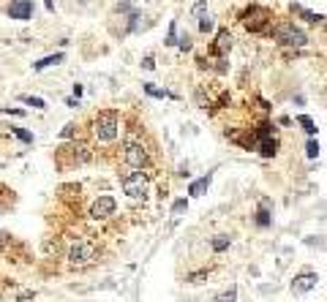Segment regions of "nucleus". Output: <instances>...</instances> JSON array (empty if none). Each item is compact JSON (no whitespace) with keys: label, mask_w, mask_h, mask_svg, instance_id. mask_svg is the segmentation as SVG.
Instances as JSON below:
<instances>
[{"label":"nucleus","mask_w":327,"mask_h":302,"mask_svg":"<svg viewBox=\"0 0 327 302\" xmlns=\"http://www.w3.org/2000/svg\"><path fill=\"white\" fill-rule=\"evenodd\" d=\"M204 11H207V3H196V6L191 8V14H194L196 19H202V17H204Z\"/></svg>","instance_id":"nucleus-22"},{"label":"nucleus","mask_w":327,"mask_h":302,"mask_svg":"<svg viewBox=\"0 0 327 302\" xmlns=\"http://www.w3.org/2000/svg\"><path fill=\"white\" fill-rule=\"evenodd\" d=\"M68 150H71V147H60V150H58V158L63 161V155L68 153ZM82 161H88V153H74V155H71V164H82Z\"/></svg>","instance_id":"nucleus-17"},{"label":"nucleus","mask_w":327,"mask_h":302,"mask_svg":"<svg viewBox=\"0 0 327 302\" xmlns=\"http://www.w3.org/2000/svg\"><path fill=\"white\" fill-rule=\"evenodd\" d=\"M305 155H308V158H316V155H319V144H316L314 139H311V142L305 144Z\"/></svg>","instance_id":"nucleus-21"},{"label":"nucleus","mask_w":327,"mask_h":302,"mask_svg":"<svg viewBox=\"0 0 327 302\" xmlns=\"http://www.w3.org/2000/svg\"><path fill=\"white\" fill-rule=\"evenodd\" d=\"M96 253H98V248H96V243H76L74 248L68 250V261L74 267H82V264H88V261L96 259Z\"/></svg>","instance_id":"nucleus-6"},{"label":"nucleus","mask_w":327,"mask_h":302,"mask_svg":"<svg viewBox=\"0 0 327 302\" xmlns=\"http://www.w3.org/2000/svg\"><path fill=\"white\" fill-rule=\"evenodd\" d=\"M199 30H202V33H210V30H213V17L204 14V17L199 19Z\"/></svg>","instance_id":"nucleus-20"},{"label":"nucleus","mask_w":327,"mask_h":302,"mask_svg":"<svg viewBox=\"0 0 327 302\" xmlns=\"http://www.w3.org/2000/svg\"><path fill=\"white\" fill-rule=\"evenodd\" d=\"M6 14L11 19L28 22V19H33V0H11V6L6 8Z\"/></svg>","instance_id":"nucleus-8"},{"label":"nucleus","mask_w":327,"mask_h":302,"mask_svg":"<svg viewBox=\"0 0 327 302\" xmlns=\"http://www.w3.org/2000/svg\"><path fill=\"white\" fill-rule=\"evenodd\" d=\"M270 33H273V38L278 44H284V47H305V41H308L303 30L294 27L292 22H278Z\"/></svg>","instance_id":"nucleus-3"},{"label":"nucleus","mask_w":327,"mask_h":302,"mask_svg":"<svg viewBox=\"0 0 327 302\" xmlns=\"http://www.w3.org/2000/svg\"><path fill=\"white\" fill-rule=\"evenodd\" d=\"M123 193H129L131 199H142L147 193V177L142 172H129L123 174Z\"/></svg>","instance_id":"nucleus-4"},{"label":"nucleus","mask_w":327,"mask_h":302,"mask_svg":"<svg viewBox=\"0 0 327 302\" xmlns=\"http://www.w3.org/2000/svg\"><path fill=\"white\" fill-rule=\"evenodd\" d=\"M316 283H319L316 273H311V270H303V273H300L297 278L292 280V291H294V294H305V291H311Z\"/></svg>","instance_id":"nucleus-9"},{"label":"nucleus","mask_w":327,"mask_h":302,"mask_svg":"<svg viewBox=\"0 0 327 302\" xmlns=\"http://www.w3.org/2000/svg\"><path fill=\"white\" fill-rule=\"evenodd\" d=\"M234 297H237V289H229V291H224V294L218 297V302H232Z\"/></svg>","instance_id":"nucleus-24"},{"label":"nucleus","mask_w":327,"mask_h":302,"mask_svg":"<svg viewBox=\"0 0 327 302\" xmlns=\"http://www.w3.org/2000/svg\"><path fill=\"white\" fill-rule=\"evenodd\" d=\"M229 49H232V33L229 30H218V36H216V44H213V52L216 55H227Z\"/></svg>","instance_id":"nucleus-11"},{"label":"nucleus","mask_w":327,"mask_h":302,"mask_svg":"<svg viewBox=\"0 0 327 302\" xmlns=\"http://www.w3.org/2000/svg\"><path fill=\"white\" fill-rule=\"evenodd\" d=\"M115 210H117L115 196H101V199L93 201V207H90V218H96V220L109 218V215H115Z\"/></svg>","instance_id":"nucleus-7"},{"label":"nucleus","mask_w":327,"mask_h":302,"mask_svg":"<svg viewBox=\"0 0 327 302\" xmlns=\"http://www.w3.org/2000/svg\"><path fill=\"white\" fill-rule=\"evenodd\" d=\"M123 161H126L129 166H134V169H145V166L150 164L147 150L142 147L139 142H134V139H129V142H126V147H123Z\"/></svg>","instance_id":"nucleus-5"},{"label":"nucleus","mask_w":327,"mask_h":302,"mask_svg":"<svg viewBox=\"0 0 327 302\" xmlns=\"http://www.w3.org/2000/svg\"><path fill=\"white\" fill-rule=\"evenodd\" d=\"M117 131H120V117H117V112H98L93 120V134L96 139H101V142H112V139L117 137Z\"/></svg>","instance_id":"nucleus-2"},{"label":"nucleus","mask_w":327,"mask_h":302,"mask_svg":"<svg viewBox=\"0 0 327 302\" xmlns=\"http://www.w3.org/2000/svg\"><path fill=\"white\" fill-rule=\"evenodd\" d=\"M257 226L259 229H267V226H273V201L267 199V196H262L259 199V210H257Z\"/></svg>","instance_id":"nucleus-10"},{"label":"nucleus","mask_w":327,"mask_h":302,"mask_svg":"<svg viewBox=\"0 0 327 302\" xmlns=\"http://www.w3.org/2000/svg\"><path fill=\"white\" fill-rule=\"evenodd\" d=\"M14 134H17V137L22 139V142H33V137H30L28 131H22V128H14Z\"/></svg>","instance_id":"nucleus-25"},{"label":"nucleus","mask_w":327,"mask_h":302,"mask_svg":"<svg viewBox=\"0 0 327 302\" xmlns=\"http://www.w3.org/2000/svg\"><path fill=\"white\" fill-rule=\"evenodd\" d=\"M297 120H300V125H303V131H305V134H311V137H314V134H316V125H314V120H311L308 114H303V117H297Z\"/></svg>","instance_id":"nucleus-18"},{"label":"nucleus","mask_w":327,"mask_h":302,"mask_svg":"<svg viewBox=\"0 0 327 302\" xmlns=\"http://www.w3.org/2000/svg\"><path fill=\"white\" fill-rule=\"evenodd\" d=\"M58 63H63V55H49V57L38 60L33 68H35V71H44V68H49V65H58Z\"/></svg>","instance_id":"nucleus-15"},{"label":"nucleus","mask_w":327,"mask_h":302,"mask_svg":"<svg viewBox=\"0 0 327 302\" xmlns=\"http://www.w3.org/2000/svg\"><path fill=\"white\" fill-rule=\"evenodd\" d=\"M183 210H186V199H180V201H175V207H172V215H180Z\"/></svg>","instance_id":"nucleus-26"},{"label":"nucleus","mask_w":327,"mask_h":302,"mask_svg":"<svg viewBox=\"0 0 327 302\" xmlns=\"http://www.w3.org/2000/svg\"><path fill=\"white\" fill-rule=\"evenodd\" d=\"M292 11H294V14H300L303 19H308L311 25H322V22H327V19L322 17V14H314V11H308V8H303V6H292Z\"/></svg>","instance_id":"nucleus-13"},{"label":"nucleus","mask_w":327,"mask_h":302,"mask_svg":"<svg viewBox=\"0 0 327 302\" xmlns=\"http://www.w3.org/2000/svg\"><path fill=\"white\" fill-rule=\"evenodd\" d=\"M180 49H183V52H186V49H191V38H188V36L180 38Z\"/></svg>","instance_id":"nucleus-28"},{"label":"nucleus","mask_w":327,"mask_h":302,"mask_svg":"<svg viewBox=\"0 0 327 302\" xmlns=\"http://www.w3.org/2000/svg\"><path fill=\"white\" fill-rule=\"evenodd\" d=\"M25 101H28L30 107H35V109H44V107H47V104H44L41 98H25Z\"/></svg>","instance_id":"nucleus-27"},{"label":"nucleus","mask_w":327,"mask_h":302,"mask_svg":"<svg viewBox=\"0 0 327 302\" xmlns=\"http://www.w3.org/2000/svg\"><path fill=\"white\" fill-rule=\"evenodd\" d=\"M259 153L264 155V158H273L275 153H278V139L275 137H270V139H259Z\"/></svg>","instance_id":"nucleus-12"},{"label":"nucleus","mask_w":327,"mask_h":302,"mask_svg":"<svg viewBox=\"0 0 327 302\" xmlns=\"http://www.w3.org/2000/svg\"><path fill=\"white\" fill-rule=\"evenodd\" d=\"M229 243H232V240H229V234H218V237H213V240H210V245H213V250H216V253L227 250V248H229Z\"/></svg>","instance_id":"nucleus-16"},{"label":"nucleus","mask_w":327,"mask_h":302,"mask_svg":"<svg viewBox=\"0 0 327 302\" xmlns=\"http://www.w3.org/2000/svg\"><path fill=\"white\" fill-rule=\"evenodd\" d=\"M240 19H243V25L251 30V33H270L275 17H273V11L264 6H251V8H245Z\"/></svg>","instance_id":"nucleus-1"},{"label":"nucleus","mask_w":327,"mask_h":302,"mask_svg":"<svg viewBox=\"0 0 327 302\" xmlns=\"http://www.w3.org/2000/svg\"><path fill=\"white\" fill-rule=\"evenodd\" d=\"M204 278H207V273H204V270H202V273H191V275H188V283H202Z\"/></svg>","instance_id":"nucleus-23"},{"label":"nucleus","mask_w":327,"mask_h":302,"mask_svg":"<svg viewBox=\"0 0 327 302\" xmlns=\"http://www.w3.org/2000/svg\"><path fill=\"white\" fill-rule=\"evenodd\" d=\"M145 93L147 95H153V98H166V90H161V87H156V84H145Z\"/></svg>","instance_id":"nucleus-19"},{"label":"nucleus","mask_w":327,"mask_h":302,"mask_svg":"<svg viewBox=\"0 0 327 302\" xmlns=\"http://www.w3.org/2000/svg\"><path fill=\"white\" fill-rule=\"evenodd\" d=\"M74 131H76V125L71 123V125H65V128H63V134H60V137H71V134H74Z\"/></svg>","instance_id":"nucleus-29"},{"label":"nucleus","mask_w":327,"mask_h":302,"mask_svg":"<svg viewBox=\"0 0 327 302\" xmlns=\"http://www.w3.org/2000/svg\"><path fill=\"white\" fill-rule=\"evenodd\" d=\"M210 180H213V174H204L202 180H196V183H191V188H188V193H191V196H202L204 191H207V185H210Z\"/></svg>","instance_id":"nucleus-14"}]
</instances>
